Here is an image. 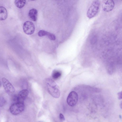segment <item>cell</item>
Listing matches in <instances>:
<instances>
[{
    "mask_svg": "<svg viewBox=\"0 0 122 122\" xmlns=\"http://www.w3.org/2000/svg\"><path fill=\"white\" fill-rule=\"evenodd\" d=\"M45 84L49 93L53 97L59 98L60 95L59 88L56 83L51 79L47 78L45 80Z\"/></svg>",
    "mask_w": 122,
    "mask_h": 122,
    "instance_id": "6da1fadb",
    "label": "cell"
},
{
    "mask_svg": "<svg viewBox=\"0 0 122 122\" xmlns=\"http://www.w3.org/2000/svg\"><path fill=\"white\" fill-rule=\"evenodd\" d=\"M100 5L101 3L99 0H94L87 10L86 13L87 17L91 19L95 16L99 11Z\"/></svg>",
    "mask_w": 122,
    "mask_h": 122,
    "instance_id": "7a4b0ae2",
    "label": "cell"
},
{
    "mask_svg": "<svg viewBox=\"0 0 122 122\" xmlns=\"http://www.w3.org/2000/svg\"><path fill=\"white\" fill-rule=\"evenodd\" d=\"M25 106L24 103L22 102H15L12 104L10 107V111L12 114L18 115L24 110Z\"/></svg>",
    "mask_w": 122,
    "mask_h": 122,
    "instance_id": "3957f363",
    "label": "cell"
},
{
    "mask_svg": "<svg viewBox=\"0 0 122 122\" xmlns=\"http://www.w3.org/2000/svg\"><path fill=\"white\" fill-rule=\"evenodd\" d=\"M78 99L77 93L74 91H72L69 94L67 100L68 104L70 106L73 107L77 103Z\"/></svg>",
    "mask_w": 122,
    "mask_h": 122,
    "instance_id": "277c9868",
    "label": "cell"
},
{
    "mask_svg": "<svg viewBox=\"0 0 122 122\" xmlns=\"http://www.w3.org/2000/svg\"><path fill=\"white\" fill-rule=\"evenodd\" d=\"M2 81L3 87L6 92L9 94H13L15 91V89L11 84L5 78H3Z\"/></svg>",
    "mask_w": 122,
    "mask_h": 122,
    "instance_id": "5b68a950",
    "label": "cell"
},
{
    "mask_svg": "<svg viewBox=\"0 0 122 122\" xmlns=\"http://www.w3.org/2000/svg\"><path fill=\"white\" fill-rule=\"evenodd\" d=\"M24 32L27 34L30 35L33 33L35 30L34 24L31 21H27L24 23L23 26Z\"/></svg>",
    "mask_w": 122,
    "mask_h": 122,
    "instance_id": "8992f818",
    "label": "cell"
},
{
    "mask_svg": "<svg viewBox=\"0 0 122 122\" xmlns=\"http://www.w3.org/2000/svg\"><path fill=\"white\" fill-rule=\"evenodd\" d=\"M114 1L111 0H104L102 2V9L105 11L109 12L111 11L114 6Z\"/></svg>",
    "mask_w": 122,
    "mask_h": 122,
    "instance_id": "52a82bcc",
    "label": "cell"
},
{
    "mask_svg": "<svg viewBox=\"0 0 122 122\" xmlns=\"http://www.w3.org/2000/svg\"><path fill=\"white\" fill-rule=\"evenodd\" d=\"M28 91L26 89H23L20 91L17 96V102H23L25 100L29 94Z\"/></svg>",
    "mask_w": 122,
    "mask_h": 122,
    "instance_id": "ba28073f",
    "label": "cell"
},
{
    "mask_svg": "<svg viewBox=\"0 0 122 122\" xmlns=\"http://www.w3.org/2000/svg\"><path fill=\"white\" fill-rule=\"evenodd\" d=\"M37 10L34 8L31 9L29 11L28 15L30 19L32 21H36L37 19Z\"/></svg>",
    "mask_w": 122,
    "mask_h": 122,
    "instance_id": "9c48e42d",
    "label": "cell"
},
{
    "mask_svg": "<svg viewBox=\"0 0 122 122\" xmlns=\"http://www.w3.org/2000/svg\"><path fill=\"white\" fill-rule=\"evenodd\" d=\"M7 17V12L6 9L3 6H0V20H5Z\"/></svg>",
    "mask_w": 122,
    "mask_h": 122,
    "instance_id": "30bf717a",
    "label": "cell"
},
{
    "mask_svg": "<svg viewBox=\"0 0 122 122\" xmlns=\"http://www.w3.org/2000/svg\"><path fill=\"white\" fill-rule=\"evenodd\" d=\"M14 2L17 7L21 8L24 6L26 3V1L25 0H15Z\"/></svg>",
    "mask_w": 122,
    "mask_h": 122,
    "instance_id": "8fae6325",
    "label": "cell"
},
{
    "mask_svg": "<svg viewBox=\"0 0 122 122\" xmlns=\"http://www.w3.org/2000/svg\"><path fill=\"white\" fill-rule=\"evenodd\" d=\"M61 74V72L60 71L55 70L53 72L52 76L53 79H56L60 77Z\"/></svg>",
    "mask_w": 122,
    "mask_h": 122,
    "instance_id": "7c38bea8",
    "label": "cell"
},
{
    "mask_svg": "<svg viewBox=\"0 0 122 122\" xmlns=\"http://www.w3.org/2000/svg\"><path fill=\"white\" fill-rule=\"evenodd\" d=\"M46 36L51 40L54 41L56 39V36L55 35L50 32H47Z\"/></svg>",
    "mask_w": 122,
    "mask_h": 122,
    "instance_id": "4fadbf2b",
    "label": "cell"
},
{
    "mask_svg": "<svg viewBox=\"0 0 122 122\" xmlns=\"http://www.w3.org/2000/svg\"><path fill=\"white\" fill-rule=\"evenodd\" d=\"M47 31L44 30H40L38 33V35L40 37H42L46 36Z\"/></svg>",
    "mask_w": 122,
    "mask_h": 122,
    "instance_id": "5bb4252c",
    "label": "cell"
},
{
    "mask_svg": "<svg viewBox=\"0 0 122 122\" xmlns=\"http://www.w3.org/2000/svg\"><path fill=\"white\" fill-rule=\"evenodd\" d=\"M6 103V101L4 98L0 96V107L3 106Z\"/></svg>",
    "mask_w": 122,
    "mask_h": 122,
    "instance_id": "9a60e30c",
    "label": "cell"
},
{
    "mask_svg": "<svg viewBox=\"0 0 122 122\" xmlns=\"http://www.w3.org/2000/svg\"><path fill=\"white\" fill-rule=\"evenodd\" d=\"M59 118L61 120L64 121L65 120V118L64 116L61 113H60L59 114Z\"/></svg>",
    "mask_w": 122,
    "mask_h": 122,
    "instance_id": "2e32d148",
    "label": "cell"
},
{
    "mask_svg": "<svg viewBox=\"0 0 122 122\" xmlns=\"http://www.w3.org/2000/svg\"><path fill=\"white\" fill-rule=\"evenodd\" d=\"M118 98L119 99H122V92H120L118 93Z\"/></svg>",
    "mask_w": 122,
    "mask_h": 122,
    "instance_id": "e0dca14e",
    "label": "cell"
},
{
    "mask_svg": "<svg viewBox=\"0 0 122 122\" xmlns=\"http://www.w3.org/2000/svg\"><path fill=\"white\" fill-rule=\"evenodd\" d=\"M1 86V84L0 82V87Z\"/></svg>",
    "mask_w": 122,
    "mask_h": 122,
    "instance_id": "ac0fdd59",
    "label": "cell"
}]
</instances>
